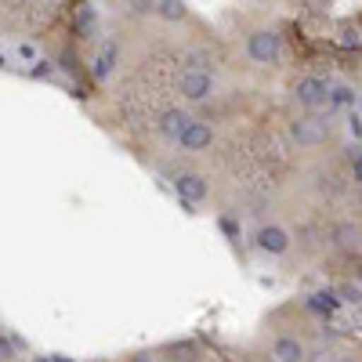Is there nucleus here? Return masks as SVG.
I'll list each match as a JSON object with an SVG mask.
<instances>
[{
  "mask_svg": "<svg viewBox=\"0 0 362 362\" xmlns=\"http://www.w3.org/2000/svg\"><path fill=\"white\" fill-rule=\"evenodd\" d=\"M174 189H177V199L181 203H203L206 199V181L199 174H181L174 181Z\"/></svg>",
  "mask_w": 362,
  "mask_h": 362,
  "instance_id": "8",
  "label": "nucleus"
},
{
  "mask_svg": "<svg viewBox=\"0 0 362 362\" xmlns=\"http://www.w3.org/2000/svg\"><path fill=\"white\" fill-rule=\"evenodd\" d=\"M189 124H192V116L185 112V109H167V112H160V134L163 138H170V141H177L181 134L189 131Z\"/></svg>",
  "mask_w": 362,
  "mask_h": 362,
  "instance_id": "7",
  "label": "nucleus"
},
{
  "mask_svg": "<svg viewBox=\"0 0 362 362\" xmlns=\"http://www.w3.org/2000/svg\"><path fill=\"white\" fill-rule=\"evenodd\" d=\"M290 138H293L297 145H305V148H312V145H322V141H326V119H319L315 112H308V116L293 119Z\"/></svg>",
  "mask_w": 362,
  "mask_h": 362,
  "instance_id": "4",
  "label": "nucleus"
},
{
  "mask_svg": "<svg viewBox=\"0 0 362 362\" xmlns=\"http://www.w3.org/2000/svg\"><path fill=\"white\" fill-rule=\"evenodd\" d=\"M268 358H272V362H305V358H308V348H305V341H297V337H290V334H279L276 341H272Z\"/></svg>",
  "mask_w": 362,
  "mask_h": 362,
  "instance_id": "5",
  "label": "nucleus"
},
{
  "mask_svg": "<svg viewBox=\"0 0 362 362\" xmlns=\"http://www.w3.org/2000/svg\"><path fill=\"white\" fill-rule=\"evenodd\" d=\"M15 358V344L8 337H0V362H11Z\"/></svg>",
  "mask_w": 362,
  "mask_h": 362,
  "instance_id": "13",
  "label": "nucleus"
},
{
  "mask_svg": "<svg viewBox=\"0 0 362 362\" xmlns=\"http://www.w3.org/2000/svg\"><path fill=\"white\" fill-rule=\"evenodd\" d=\"M254 362H272V358H268V355H261V358H254Z\"/></svg>",
  "mask_w": 362,
  "mask_h": 362,
  "instance_id": "17",
  "label": "nucleus"
},
{
  "mask_svg": "<svg viewBox=\"0 0 362 362\" xmlns=\"http://www.w3.org/2000/svg\"><path fill=\"white\" fill-rule=\"evenodd\" d=\"M257 247L264 254H286L290 250V232L279 225H261L257 228Z\"/></svg>",
  "mask_w": 362,
  "mask_h": 362,
  "instance_id": "6",
  "label": "nucleus"
},
{
  "mask_svg": "<svg viewBox=\"0 0 362 362\" xmlns=\"http://www.w3.org/2000/svg\"><path fill=\"white\" fill-rule=\"evenodd\" d=\"M127 362H156V358H153V355H131Z\"/></svg>",
  "mask_w": 362,
  "mask_h": 362,
  "instance_id": "15",
  "label": "nucleus"
},
{
  "mask_svg": "<svg viewBox=\"0 0 362 362\" xmlns=\"http://www.w3.org/2000/svg\"><path fill=\"white\" fill-rule=\"evenodd\" d=\"M247 54L254 58L257 66H276L283 58V40L276 29H254L247 37Z\"/></svg>",
  "mask_w": 362,
  "mask_h": 362,
  "instance_id": "1",
  "label": "nucleus"
},
{
  "mask_svg": "<svg viewBox=\"0 0 362 362\" xmlns=\"http://www.w3.org/2000/svg\"><path fill=\"white\" fill-rule=\"evenodd\" d=\"M348 134L358 141V134H362V119H358V112H351V116H348Z\"/></svg>",
  "mask_w": 362,
  "mask_h": 362,
  "instance_id": "14",
  "label": "nucleus"
},
{
  "mask_svg": "<svg viewBox=\"0 0 362 362\" xmlns=\"http://www.w3.org/2000/svg\"><path fill=\"white\" fill-rule=\"evenodd\" d=\"M156 15L167 18V22H181L185 18V4H181V0H163V4H156Z\"/></svg>",
  "mask_w": 362,
  "mask_h": 362,
  "instance_id": "11",
  "label": "nucleus"
},
{
  "mask_svg": "<svg viewBox=\"0 0 362 362\" xmlns=\"http://www.w3.org/2000/svg\"><path fill=\"white\" fill-rule=\"evenodd\" d=\"M334 243H337V250L355 254V250H358V225H351V221L337 225V228H334Z\"/></svg>",
  "mask_w": 362,
  "mask_h": 362,
  "instance_id": "10",
  "label": "nucleus"
},
{
  "mask_svg": "<svg viewBox=\"0 0 362 362\" xmlns=\"http://www.w3.org/2000/svg\"><path fill=\"white\" fill-rule=\"evenodd\" d=\"M334 362H355L351 355H334Z\"/></svg>",
  "mask_w": 362,
  "mask_h": 362,
  "instance_id": "16",
  "label": "nucleus"
},
{
  "mask_svg": "<svg viewBox=\"0 0 362 362\" xmlns=\"http://www.w3.org/2000/svg\"><path fill=\"white\" fill-rule=\"evenodd\" d=\"M293 98H297L300 109H308V112L326 109V102H329V83H326L322 76H305V80H297Z\"/></svg>",
  "mask_w": 362,
  "mask_h": 362,
  "instance_id": "2",
  "label": "nucleus"
},
{
  "mask_svg": "<svg viewBox=\"0 0 362 362\" xmlns=\"http://www.w3.org/2000/svg\"><path fill=\"white\" fill-rule=\"evenodd\" d=\"M210 141H214V131H210V124H196V119L189 124V131L177 138V145L189 148V153H199V148H206Z\"/></svg>",
  "mask_w": 362,
  "mask_h": 362,
  "instance_id": "9",
  "label": "nucleus"
},
{
  "mask_svg": "<svg viewBox=\"0 0 362 362\" xmlns=\"http://www.w3.org/2000/svg\"><path fill=\"white\" fill-rule=\"evenodd\" d=\"M177 90L185 102H206L210 95H214V76H210L206 69H185L177 76Z\"/></svg>",
  "mask_w": 362,
  "mask_h": 362,
  "instance_id": "3",
  "label": "nucleus"
},
{
  "mask_svg": "<svg viewBox=\"0 0 362 362\" xmlns=\"http://www.w3.org/2000/svg\"><path fill=\"white\" fill-rule=\"evenodd\" d=\"M355 95H351V87L348 83H337V87H329V102L326 105H351Z\"/></svg>",
  "mask_w": 362,
  "mask_h": 362,
  "instance_id": "12",
  "label": "nucleus"
}]
</instances>
